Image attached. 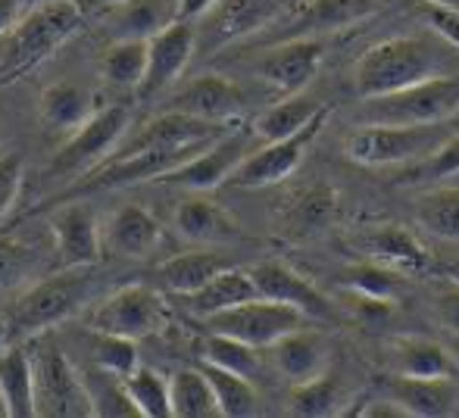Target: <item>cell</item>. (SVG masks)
Masks as SVG:
<instances>
[{"label": "cell", "instance_id": "cell-1", "mask_svg": "<svg viewBox=\"0 0 459 418\" xmlns=\"http://www.w3.org/2000/svg\"><path fill=\"white\" fill-rule=\"evenodd\" d=\"M456 73L459 50L429 29V35H397L372 44L357 60L353 88L366 100Z\"/></svg>", "mask_w": 459, "mask_h": 418}, {"label": "cell", "instance_id": "cell-2", "mask_svg": "<svg viewBox=\"0 0 459 418\" xmlns=\"http://www.w3.org/2000/svg\"><path fill=\"white\" fill-rule=\"evenodd\" d=\"M82 6L75 0H44L6 38V54L0 63V81H13L16 75L41 66L56 47L69 41L82 29Z\"/></svg>", "mask_w": 459, "mask_h": 418}, {"label": "cell", "instance_id": "cell-3", "mask_svg": "<svg viewBox=\"0 0 459 418\" xmlns=\"http://www.w3.org/2000/svg\"><path fill=\"white\" fill-rule=\"evenodd\" d=\"M97 291V272L94 266H73L60 269L50 278H41L19 297L16 310H13L10 334H29L41 331V328L60 325L69 315H75Z\"/></svg>", "mask_w": 459, "mask_h": 418}, {"label": "cell", "instance_id": "cell-4", "mask_svg": "<svg viewBox=\"0 0 459 418\" xmlns=\"http://www.w3.org/2000/svg\"><path fill=\"white\" fill-rule=\"evenodd\" d=\"M459 113V73L441 75L410 85L403 91L366 98L359 107V122H385V125H441Z\"/></svg>", "mask_w": 459, "mask_h": 418}, {"label": "cell", "instance_id": "cell-5", "mask_svg": "<svg viewBox=\"0 0 459 418\" xmlns=\"http://www.w3.org/2000/svg\"><path fill=\"white\" fill-rule=\"evenodd\" d=\"M454 128L441 125H385L363 122L357 132L344 138V153L359 166H400L419 163L435 153Z\"/></svg>", "mask_w": 459, "mask_h": 418}, {"label": "cell", "instance_id": "cell-6", "mask_svg": "<svg viewBox=\"0 0 459 418\" xmlns=\"http://www.w3.org/2000/svg\"><path fill=\"white\" fill-rule=\"evenodd\" d=\"M35 363V415L38 418H91L94 403L85 378L75 371L66 353L54 344H38Z\"/></svg>", "mask_w": 459, "mask_h": 418}, {"label": "cell", "instance_id": "cell-7", "mask_svg": "<svg viewBox=\"0 0 459 418\" xmlns=\"http://www.w3.org/2000/svg\"><path fill=\"white\" fill-rule=\"evenodd\" d=\"M328 115H332V107L322 104L319 113H316L297 134L281 138V141H266V147L250 150L247 157L238 163V169L231 172L229 184H235V188H273V184H281L284 178H290L300 169L303 157H307V150L313 147V141L322 134Z\"/></svg>", "mask_w": 459, "mask_h": 418}, {"label": "cell", "instance_id": "cell-8", "mask_svg": "<svg viewBox=\"0 0 459 418\" xmlns=\"http://www.w3.org/2000/svg\"><path fill=\"white\" fill-rule=\"evenodd\" d=\"M169 321V303L147 285H126L109 294L91 312V331L119 334V337H151Z\"/></svg>", "mask_w": 459, "mask_h": 418}, {"label": "cell", "instance_id": "cell-9", "mask_svg": "<svg viewBox=\"0 0 459 418\" xmlns=\"http://www.w3.org/2000/svg\"><path fill=\"white\" fill-rule=\"evenodd\" d=\"M303 321H307V315L297 310V306L254 297L247 303L231 306V310L206 315L204 325L206 331L229 334V337H238L244 344H254L263 350V346H273L278 337H284L294 328H303Z\"/></svg>", "mask_w": 459, "mask_h": 418}, {"label": "cell", "instance_id": "cell-10", "mask_svg": "<svg viewBox=\"0 0 459 418\" xmlns=\"http://www.w3.org/2000/svg\"><path fill=\"white\" fill-rule=\"evenodd\" d=\"M128 119H132V109L126 104H109L103 109H94L91 119L85 125H79L73 132V138L66 141L60 153H56L50 172H60V175H75V172H85L88 166L100 163L109 150L122 141V134L128 132Z\"/></svg>", "mask_w": 459, "mask_h": 418}, {"label": "cell", "instance_id": "cell-11", "mask_svg": "<svg viewBox=\"0 0 459 418\" xmlns=\"http://www.w3.org/2000/svg\"><path fill=\"white\" fill-rule=\"evenodd\" d=\"M357 250L366 260L378 262V266L391 269V272L403 275V278L435 275V266H437L429 250L422 247V241L400 222L366 225L357 235Z\"/></svg>", "mask_w": 459, "mask_h": 418}, {"label": "cell", "instance_id": "cell-12", "mask_svg": "<svg viewBox=\"0 0 459 418\" xmlns=\"http://www.w3.org/2000/svg\"><path fill=\"white\" fill-rule=\"evenodd\" d=\"M338 216V191L325 182H309L290 188L273 209V228L278 237L307 241Z\"/></svg>", "mask_w": 459, "mask_h": 418}, {"label": "cell", "instance_id": "cell-13", "mask_svg": "<svg viewBox=\"0 0 459 418\" xmlns=\"http://www.w3.org/2000/svg\"><path fill=\"white\" fill-rule=\"evenodd\" d=\"M322 56H325V41L319 35L284 38V41H275L260 56V63L254 69L275 91L300 94L316 79V73L322 66Z\"/></svg>", "mask_w": 459, "mask_h": 418}, {"label": "cell", "instance_id": "cell-14", "mask_svg": "<svg viewBox=\"0 0 459 418\" xmlns=\"http://www.w3.org/2000/svg\"><path fill=\"white\" fill-rule=\"evenodd\" d=\"M197 47V31L191 29V22L176 19L166 25L160 35H153L147 41V73L144 81L138 88V98L151 100L157 94H163L166 88H172L178 81V75L187 69L191 54Z\"/></svg>", "mask_w": 459, "mask_h": 418}, {"label": "cell", "instance_id": "cell-15", "mask_svg": "<svg viewBox=\"0 0 459 418\" xmlns=\"http://www.w3.org/2000/svg\"><path fill=\"white\" fill-rule=\"evenodd\" d=\"M387 0H297L288 13L281 16V38H307V35H325V31H338L347 25H357L378 13ZM273 41V44H275Z\"/></svg>", "mask_w": 459, "mask_h": 418}, {"label": "cell", "instance_id": "cell-16", "mask_svg": "<svg viewBox=\"0 0 459 418\" xmlns=\"http://www.w3.org/2000/svg\"><path fill=\"white\" fill-rule=\"evenodd\" d=\"M247 134L244 132H225L219 134L212 144H206L200 153H194L187 163H182L178 169H172L169 175H163L160 182L169 184H182L191 191H212L222 182H229L231 172L238 169L244 157H247Z\"/></svg>", "mask_w": 459, "mask_h": 418}, {"label": "cell", "instance_id": "cell-17", "mask_svg": "<svg viewBox=\"0 0 459 418\" xmlns=\"http://www.w3.org/2000/svg\"><path fill=\"white\" fill-rule=\"evenodd\" d=\"M50 231H54V250L60 269L97 266L103 241H100V225H97V212L88 203L75 200L60 207L54 212V218H50Z\"/></svg>", "mask_w": 459, "mask_h": 418}, {"label": "cell", "instance_id": "cell-18", "mask_svg": "<svg viewBox=\"0 0 459 418\" xmlns=\"http://www.w3.org/2000/svg\"><path fill=\"white\" fill-rule=\"evenodd\" d=\"M250 275H254V285H256V291H260V297L297 306L307 319H328V315H332V306H328L325 294H322L307 275L297 272L290 262L263 260L250 269Z\"/></svg>", "mask_w": 459, "mask_h": 418}, {"label": "cell", "instance_id": "cell-19", "mask_svg": "<svg viewBox=\"0 0 459 418\" xmlns=\"http://www.w3.org/2000/svg\"><path fill=\"white\" fill-rule=\"evenodd\" d=\"M169 109L197 115V119H206V122H235V119H241V113L247 109V98H244L241 88L225 79V75L206 73V75H200V79H194L191 85H185L182 91L172 94Z\"/></svg>", "mask_w": 459, "mask_h": 418}, {"label": "cell", "instance_id": "cell-20", "mask_svg": "<svg viewBox=\"0 0 459 418\" xmlns=\"http://www.w3.org/2000/svg\"><path fill=\"white\" fill-rule=\"evenodd\" d=\"M231 122H206L197 115L178 113V109H166L163 115L151 119L116 157L122 153H138V150H153V147H194L206 144V141L219 138L229 132Z\"/></svg>", "mask_w": 459, "mask_h": 418}, {"label": "cell", "instance_id": "cell-21", "mask_svg": "<svg viewBox=\"0 0 459 418\" xmlns=\"http://www.w3.org/2000/svg\"><path fill=\"white\" fill-rule=\"evenodd\" d=\"M385 356L387 369L394 375L406 378H456L459 363L454 350L431 337H419V334H397V337L385 340Z\"/></svg>", "mask_w": 459, "mask_h": 418}, {"label": "cell", "instance_id": "cell-22", "mask_svg": "<svg viewBox=\"0 0 459 418\" xmlns=\"http://www.w3.org/2000/svg\"><path fill=\"white\" fill-rule=\"evenodd\" d=\"M103 29L113 41H151L176 22V0H116L100 10Z\"/></svg>", "mask_w": 459, "mask_h": 418}, {"label": "cell", "instance_id": "cell-23", "mask_svg": "<svg viewBox=\"0 0 459 418\" xmlns=\"http://www.w3.org/2000/svg\"><path fill=\"white\" fill-rule=\"evenodd\" d=\"M275 369L288 378L290 384L313 381V378L325 375L328 365V340L319 331H307V328H294L284 337H278L273 346Z\"/></svg>", "mask_w": 459, "mask_h": 418}, {"label": "cell", "instance_id": "cell-24", "mask_svg": "<svg viewBox=\"0 0 459 418\" xmlns=\"http://www.w3.org/2000/svg\"><path fill=\"white\" fill-rule=\"evenodd\" d=\"M391 397L412 418H447L459 409L456 378H406L394 375Z\"/></svg>", "mask_w": 459, "mask_h": 418}, {"label": "cell", "instance_id": "cell-25", "mask_svg": "<svg viewBox=\"0 0 459 418\" xmlns=\"http://www.w3.org/2000/svg\"><path fill=\"white\" fill-rule=\"evenodd\" d=\"M163 243V225L144 207H122L113 212L107 228V247L126 260H147Z\"/></svg>", "mask_w": 459, "mask_h": 418}, {"label": "cell", "instance_id": "cell-26", "mask_svg": "<svg viewBox=\"0 0 459 418\" xmlns=\"http://www.w3.org/2000/svg\"><path fill=\"white\" fill-rule=\"evenodd\" d=\"M176 231L191 243H235L244 237L235 216H229L210 197H191L176 209Z\"/></svg>", "mask_w": 459, "mask_h": 418}, {"label": "cell", "instance_id": "cell-27", "mask_svg": "<svg viewBox=\"0 0 459 418\" xmlns=\"http://www.w3.org/2000/svg\"><path fill=\"white\" fill-rule=\"evenodd\" d=\"M294 4L297 0H219L212 6V25L222 41H231V38L273 29Z\"/></svg>", "mask_w": 459, "mask_h": 418}, {"label": "cell", "instance_id": "cell-28", "mask_svg": "<svg viewBox=\"0 0 459 418\" xmlns=\"http://www.w3.org/2000/svg\"><path fill=\"white\" fill-rule=\"evenodd\" d=\"M254 297H260V291H256L250 269L225 266L222 272H216L200 291L187 294L185 300H187V310L194 315H200V319H206V315L231 310V306L247 303V300H254Z\"/></svg>", "mask_w": 459, "mask_h": 418}, {"label": "cell", "instance_id": "cell-29", "mask_svg": "<svg viewBox=\"0 0 459 418\" xmlns=\"http://www.w3.org/2000/svg\"><path fill=\"white\" fill-rule=\"evenodd\" d=\"M0 394L10 418H35V363L25 346L0 350Z\"/></svg>", "mask_w": 459, "mask_h": 418}, {"label": "cell", "instance_id": "cell-30", "mask_svg": "<svg viewBox=\"0 0 459 418\" xmlns=\"http://www.w3.org/2000/svg\"><path fill=\"white\" fill-rule=\"evenodd\" d=\"M91 113H94L91 94L79 85H69V81L44 88L41 100H38V115L54 132H75V128L91 119Z\"/></svg>", "mask_w": 459, "mask_h": 418}, {"label": "cell", "instance_id": "cell-31", "mask_svg": "<svg viewBox=\"0 0 459 418\" xmlns=\"http://www.w3.org/2000/svg\"><path fill=\"white\" fill-rule=\"evenodd\" d=\"M200 371L206 375L212 394H216L219 415L222 418H254L260 413V394L254 388V378L235 375V371L219 369L212 363H204Z\"/></svg>", "mask_w": 459, "mask_h": 418}, {"label": "cell", "instance_id": "cell-32", "mask_svg": "<svg viewBox=\"0 0 459 418\" xmlns=\"http://www.w3.org/2000/svg\"><path fill=\"white\" fill-rule=\"evenodd\" d=\"M225 269V260L219 253H210V250H191V253H178L172 260H166L160 266V278L178 297H187V294L200 291L206 281L216 272Z\"/></svg>", "mask_w": 459, "mask_h": 418}, {"label": "cell", "instance_id": "cell-33", "mask_svg": "<svg viewBox=\"0 0 459 418\" xmlns=\"http://www.w3.org/2000/svg\"><path fill=\"white\" fill-rule=\"evenodd\" d=\"M322 109L319 100L307 98V94H284V100H278L254 122V134L263 141H281L297 134L316 113Z\"/></svg>", "mask_w": 459, "mask_h": 418}, {"label": "cell", "instance_id": "cell-34", "mask_svg": "<svg viewBox=\"0 0 459 418\" xmlns=\"http://www.w3.org/2000/svg\"><path fill=\"white\" fill-rule=\"evenodd\" d=\"M172 418H216L219 403L200 369H182L169 378Z\"/></svg>", "mask_w": 459, "mask_h": 418}, {"label": "cell", "instance_id": "cell-35", "mask_svg": "<svg viewBox=\"0 0 459 418\" xmlns=\"http://www.w3.org/2000/svg\"><path fill=\"white\" fill-rule=\"evenodd\" d=\"M41 272L44 256L38 253L35 243L22 241V237L0 235V294L35 285Z\"/></svg>", "mask_w": 459, "mask_h": 418}, {"label": "cell", "instance_id": "cell-36", "mask_svg": "<svg viewBox=\"0 0 459 418\" xmlns=\"http://www.w3.org/2000/svg\"><path fill=\"white\" fill-rule=\"evenodd\" d=\"M416 222L441 241H459V184H444L419 197Z\"/></svg>", "mask_w": 459, "mask_h": 418}, {"label": "cell", "instance_id": "cell-37", "mask_svg": "<svg viewBox=\"0 0 459 418\" xmlns=\"http://www.w3.org/2000/svg\"><path fill=\"white\" fill-rule=\"evenodd\" d=\"M100 73L109 85L138 91L147 73V41H113L103 54Z\"/></svg>", "mask_w": 459, "mask_h": 418}, {"label": "cell", "instance_id": "cell-38", "mask_svg": "<svg viewBox=\"0 0 459 418\" xmlns=\"http://www.w3.org/2000/svg\"><path fill=\"white\" fill-rule=\"evenodd\" d=\"M204 363H212V365H219V369H229L244 378H256V371L263 369L260 346L244 344V340L229 337V334H216V331H210V337H206V344H204Z\"/></svg>", "mask_w": 459, "mask_h": 418}, {"label": "cell", "instance_id": "cell-39", "mask_svg": "<svg viewBox=\"0 0 459 418\" xmlns=\"http://www.w3.org/2000/svg\"><path fill=\"white\" fill-rule=\"evenodd\" d=\"M126 390L132 397L134 409L141 418H172V400H169V381L157 375L153 369H138L126 378Z\"/></svg>", "mask_w": 459, "mask_h": 418}, {"label": "cell", "instance_id": "cell-40", "mask_svg": "<svg viewBox=\"0 0 459 418\" xmlns=\"http://www.w3.org/2000/svg\"><path fill=\"white\" fill-rule=\"evenodd\" d=\"M290 415L297 418H325L338 413L341 390L332 375H319L313 381L290 384Z\"/></svg>", "mask_w": 459, "mask_h": 418}, {"label": "cell", "instance_id": "cell-41", "mask_svg": "<svg viewBox=\"0 0 459 418\" xmlns=\"http://www.w3.org/2000/svg\"><path fill=\"white\" fill-rule=\"evenodd\" d=\"M88 384V394H91V403H94V415L100 418H132L138 415V409H134L132 397H128L126 390V378L119 375H109V371L97 369L88 371V375H82Z\"/></svg>", "mask_w": 459, "mask_h": 418}, {"label": "cell", "instance_id": "cell-42", "mask_svg": "<svg viewBox=\"0 0 459 418\" xmlns=\"http://www.w3.org/2000/svg\"><path fill=\"white\" fill-rule=\"evenodd\" d=\"M344 287L351 294H363V297L397 303L400 294H403V275L391 272V269L378 266V262H372V260H363L344 272Z\"/></svg>", "mask_w": 459, "mask_h": 418}, {"label": "cell", "instance_id": "cell-43", "mask_svg": "<svg viewBox=\"0 0 459 418\" xmlns=\"http://www.w3.org/2000/svg\"><path fill=\"white\" fill-rule=\"evenodd\" d=\"M91 359L97 369L109 371V375L128 378L138 369V350H134L132 337H119V334L91 331Z\"/></svg>", "mask_w": 459, "mask_h": 418}, {"label": "cell", "instance_id": "cell-44", "mask_svg": "<svg viewBox=\"0 0 459 418\" xmlns=\"http://www.w3.org/2000/svg\"><path fill=\"white\" fill-rule=\"evenodd\" d=\"M416 13L435 35H441L447 44L459 50V10L456 6H441L431 0H416Z\"/></svg>", "mask_w": 459, "mask_h": 418}, {"label": "cell", "instance_id": "cell-45", "mask_svg": "<svg viewBox=\"0 0 459 418\" xmlns=\"http://www.w3.org/2000/svg\"><path fill=\"white\" fill-rule=\"evenodd\" d=\"M22 172H25V163L16 150L0 153V218L16 207L19 188H22Z\"/></svg>", "mask_w": 459, "mask_h": 418}, {"label": "cell", "instance_id": "cell-46", "mask_svg": "<svg viewBox=\"0 0 459 418\" xmlns=\"http://www.w3.org/2000/svg\"><path fill=\"white\" fill-rule=\"evenodd\" d=\"M435 315L450 334H459V285L450 281V287H444L435 300Z\"/></svg>", "mask_w": 459, "mask_h": 418}, {"label": "cell", "instance_id": "cell-47", "mask_svg": "<svg viewBox=\"0 0 459 418\" xmlns=\"http://www.w3.org/2000/svg\"><path fill=\"white\" fill-rule=\"evenodd\" d=\"M359 415H366V418H412L403 406H400L397 400H394V397H387V400L368 403L366 409H359Z\"/></svg>", "mask_w": 459, "mask_h": 418}, {"label": "cell", "instance_id": "cell-48", "mask_svg": "<svg viewBox=\"0 0 459 418\" xmlns=\"http://www.w3.org/2000/svg\"><path fill=\"white\" fill-rule=\"evenodd\" d=\"M216 4L219 0H176V16L185 19V22H194L200 16H210Z\"/></svg>", "mask_w": 459, "mask_h": 418}, {"label": "cell", "instance_id": "cell-49", "mask_svg": "<svg viewBox=\"0 0 459 418\" xmlns=\"http://www.w3.org/2000/svg\"><path fill=\"white\" fill-rule=\"evenodd\" d=\"M19 22V0H0V38H6Z\"/></svg>", "mask_w": 459, "mask_h": 418}, {"label": "cell", "instance_id": "cell-50", "mask_svg": "<svg viewBox=\"0 0 459 418\" xmlns=\"http://www.w3.org/2000/svg\"><path fill=\"white\" fill-rule=\"evenodd\" d=\"M435 272L444 275L447 281H454V285H459V260H454V262H437Z\"/></svg>", "mask_w": 459, "mask_h": 418}, {"label": "cell", "instance_id": "cell-51", "mask_svg": "<svg viewBox=\"0 0 459 418\" xmlns=\"http://www.w3.org/2000/svg\"><path fill=\"white\" fill-rule=\"evenodd\" d=\"M88 6H94V10H103V6H109V4H116V0H85Z\"/></svg>", "mask_w": 459, "mask_h": 418}, {"label": "cell", "instance_id": "cell-52", "mask_svg": "<svg viewBox=\"0 0 459 418\" xmlns=\"http://www.w3.org/2000/svg\"><path fill=\"white\" fill-rule=\"evenodd\" d=\"M0 418H10V409H6V403H4V394H0Z\"/></svg>", "mask_w": 459, "mask_h": 418}, {"label": "cell", "instance_id": "cell-53", "mask_svg": "<svg viewBox=\"0 0 459 418\" xmlns=\"http://www.w3.org/2000/svg\"><path fill=\"white\" fill-rule=\"evenodd\" d=\"M431 4H441V6H456V10H459V0H431Z\"/></svg>", "mask_w": 459, "mask_h": 418}, {"label": "cell", "instance_id": "cell-54", "mask_svg": "<svg viewBox=\"0 0 459 418\" xmlns=\"http://www.w3.org/2000/svg\"><path fill=\"white\" fill-rule=\"evenodd\" d=\"M4 54H6V38H0V63H4Z\"/></svg>", "mask_w": 459, "mask_h": 418}, {"label": "cell", "instance_id": "cell-55", "mask_svg": "<svg viewBox=\"0 0 459 418\" xmlns=\"http://www.w3.org/2000/svg\"><path fill=\"white\" fill-rule=\"evenodd\" d=\"M450 125H454V132H459V113L454 115V119H450Z\"/></svg>", "mask_w": 459, "mask_h": 418}, {"label": "cell", "instance_id": "cell-56", "mask_svg": "<svg viewBox=\"0 0 459 418\" xmlns=\"http://www.w3.org/2000/svg\"><path fill=\"white\" fill-rule=\"evenodd\" d=\"M454 350H456L454 356H456V363H459V334H456V346H454Z\"/></svg>", "mask_w": 459, "mask_h": 418}, {"label": "cell", "instance_id": "cell-57", "mask_svg": "<svg viewBox=\"0 0 459 418\" xmlns=\"http://www.w3.org/2000/svg\"><path fill=\"white\" fill-rule=\"evenodd\" d=\"M447 184H459V175H454V178H447Z\"/></svg>", "mask_w": 459, "mask_h": 418}]
</instances>
